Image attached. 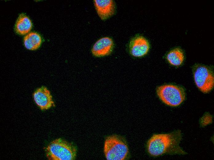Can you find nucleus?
Masks as SVG:
<instances>
[{
  "instance_id": "f257e3e1",
  "label": "nucleus",
  "mask_w": 214,
  "mask_h": 160,
  "mask_svg": "<svg viewBox=\"0 0 214 160\" xmlns=\"http://www.w3.org/2000/svg\"><path fill=\"white\" fill-rule=\"evenodd\" d=\"M181 138V131L179 130L168 134H154L147 142L148 152L153 157L164 154H185L187 153L179 145Z\"/></svg>"
},
{
  "instance_id": "0eeeda50",
  "label": "nucleus",
  "mask_w": 214,
  "mask_h": 160,
  "mask_svg": "<svg viewBox=\"0 0 214 160\" xmlns=\"http://www.w3.org/2000/svg\"><path fill=\"white\" fill-rule=\"evenodd\" d=\"M149 48L148 41L141 36H137L132 38L129 45L130 54L135 57H141L146 54Z\"/></svg>"
},
{
  "instance_id": "1a4fd4ad",
  "label": "nucleus",
  "mask_w": 214,
  "mask_h": 160,
  "mask_svg": "<svg viewBox=\"0 0 214 160\" xmlns=\"http://www.w3.org/2000/svg\"><path fill=\"white\" fill-rule=\"evenodd\" d=\"M114 46L112 39L110 38H102L93 45L91 50L93 54L95 57H101L110 54Z\"/></svg>"
},
{
  "instance_id": "39448f33",
  "label": "nucleus",
  "mask_w": 214,
  "mask_h": 160,
  "mask_svg": "<svg viewBox=\"0 0 214 160\" xmlns=\"http://www.w3.org/2000/svg\"><path fill=\"white\" fill-rule=\"evenodd\" d=\"M194 81L198 88L203 93L209 92L213 88L214 84L213 74L209 67L200 64L193 67Z\"/></svg>"
},
{
  "instance_id": "ddd939ff",
  "label": "nucleus",
  "mask_w": 214,
  "mask_h": 160,
  "mask_svg": "<svg viewBox=\"0 0 214 160\" xmlns=\"http://www.w3.org/2000/svg\"><path fill=\"white\" fill-rule=\"evenodd\" d=\"M212 116L209 113H207L201 118L200 123L203 126L211 123L212 122Z\"/></svg>"
},
{
  "instance_id": "7ed1b4c3",
  "label": "nucleus",
  "mask_w": 214,
  "mask_h": 160,
  "mask_svg": "<svg viewBox=\"0 0 214 160\" xmlns=\"http://www.w3.org/2000/svg\"><path fill=\"white\" fill-rule=\"evenodd\" d=\"M104 152L107 160H123L128 156L129 149L123 138L117 135H113L106 138Z\"/></svg>"
},
{
  "instance_id": "f8f14e48",
  "label": "nucleus",
  "mask_w": 214,
  "mask_h": 160,
  "mask_svg": "<svg viewBox=\"0 0 214 160\" xmlns=\"http://www.w3.org/2000/svg\"><path fill=\"white\" fill-rule=\"evenodd\" d=\"M167 59L171 65L176 66L181 65L184 59L183 51L179 48H175L170 51L167 54Z\"/></svg>"
},
{
  "instance_id": "6e6552de",
  "label": "nucleus",
  "mask_w": 214,
  "mask_h": 160,
  "mask_svg": "<svg viewBox=\"0 0 214 160\" xmlns=\"http://www.w3.org/2000/svg\"><path fill=\"white\" fill-rule=\"evenodd\" d=\"M94 3L99 16L102 20H105L115 12V5L112 0H95Z\"/></svg>"
},
{
  "instance_id": "20e7f679",
  "label": "nucleus",
  "mask_w": 214,
  "mask_h": 160,
  "mask_svg": "<svg viewBox=\"0 0 214 160\" xmlns=\"http://www.w3.org/2000/svg\"><path fill=\"white\" fill-rule=\"evenodd\" d=\"M157 93L163 102L172 106L180 105L185 99L184 90L180 86L173 85L159 86L157 89Z\"/></svg>"
},
{
  "instance_id": "9b49d317",
  "label": "nucleus",
  "mask_w": 214,
  "mask_h": 160,
  "mask_svg": "<svg viewBox=\"0 0 214 160\" xmlns=\"http://www.w3.org/2000/svg\"><path fill=\"white\" fill-rule=\"evenodd\" d=\"M42 42L41 37L35 32H31L26 35L24 39V44L26 48L30 50H35L40 46Z\"/></svg>"
},
{
  "instance_id": "f03ea898",
  "label": "nucleus",
  "mask_w": 214,
  "mask_h": 160,
  "mask_svg": "<svg viewBox=\"0 0 214 160\" xmlns=\"http://www.w3.org/2000/svg\"><path fill=\"white\" fill-rule=\"evenodd\" d=\"M46 156L50 160H73L76 156L77 149L73 144L61 138L51 142L46 148Z\"/></svg>"
},
{
  "instance_id": "423d86ee",
  "label": "nucleus",
  "mask_w": 214,
  "mask_h": 160,
  "mask_svg": "<svg viewBox=\"0 0 214 160\" xmlns=\"http://www.w3.org/2000/svg\"><path fill=\"white\" fill-rule=\"evenodd\" d=\"M34 101L42 110H45L54 106L52 96L49 90L45 86L37 89L33 94Z\"/></svg>"
},
{
  "instance_id": "9d476101",
  "label": "nucleus",
  "mask_w": 214,
  "mask_h": 160,
  "mask_svg": "<svg viewBox=\"0 0 214 160\" xmlns=\"http://www.w3.org/2000/svg\"><path fill=\"white\" fill-rule=\"evenodd\" d=\"M32 27L31 20L26 14H20L15 25L14 30L16 33L20 35H24L29 32Z\"/></svg>"
}]
</instances>
